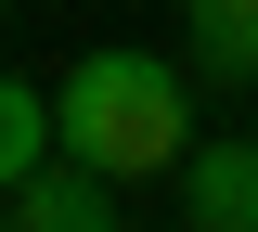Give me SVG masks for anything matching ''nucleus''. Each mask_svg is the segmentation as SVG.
I'll list each match as a JSON object with an SVG mask.
<instances>
[{"instance_id": "obj_1", "label": "nucleus", "mask_w": 258, "mask_h": 232, "mask_svg": "<svg viewBox=\"0 0 258 232\" xmlns=\"http://www.w3.org/2000/svg\"><path fill=\"white\" fill-rule=\"evenodd\" d=\"M194 78L155 65V52H91V65L52 91V142L78 168H103V181H155V168L194 155V116H181Z\"/></svg>"}, {"instance_id": "obj_3", "label": "nucleus", "mask_w": 258, "mask_h": 232, "mask_svg": "<svg viewBox=\"0 0 258 232\" xmlns=\"http://www.w3.org/2000/svg\"><path fill=\"white\" fill-rule=\"evenodd\" d=\"M13 232H116V194H103V168H26L13 181Z\"/></svg>"}, {"instance_id": "obj_4", "label": "nucleus", "mask_w": 258, "mask_h": 232, "mask_svg": "<svg viewBox=\"0 0 258 232\" xmlns=\"http://www.w3.org/2000/svg\"><path fill=\"white\" fill-rule=\"evenodd\" d=\"M181 39L207 78H258V0H181Z\"/></svg>"}, {"instance_id": "obj_5", "label": "nucleus", "mask_w": 258, "mask_h": 232, "mask_svg": "<svg viewBox=\"0 0 258 232\" xmlns=\"http://www.w3.org/2000/svg\"><path fill=\"white\" fill-rule=\"evenodd\" d=\"M52 91H26V78H0V194L26 181V168H52Z\"/></svg>"}, {"instance_id": "obj_6", "label": "nucleus", "mask_w": 258, "mask_h": 232, "mask_svg": "<svg viewBox=\"0 0 258 232\" xmlns=\"http://www.w3.org/2000/svg\"><path fill=\"white\" fill-rule=\"evenodd\" d=\"M0 232H13V194H0Z\"/></svg>"}, {"instance_id": "obj_2", "label": "nucleus", "mask_w": 258, "mask_h": 232, "mask_svg": "<svg viewBox=\"0 0 258 232\" xmlns=\"http://www.w3.org/2000/svg\"><path fill=\"white\" fill-rule=\"evenodd\" d=\"M181 219L194 232H258V142H194L181 155Z\"/></svg>"}]
</instances>
